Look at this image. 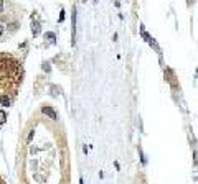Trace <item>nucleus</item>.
<instances>
[{"label": "nucleus", "mask_w": 198, "mask_h": 184, "mask_svg": "<svg viewBox=\"0 0 198 184\" xmlns=\"http://www.w3.org/2000/svg\"><path fill=\"white\" fill-rule=\"evenodd\" d=\"M0 105H2V107H9L10 105V97L9 95H2L0 97Z\"/></svg>", "instance_id": "1"}, {"label": "nucleus", "mask_w": 198, "mask_h": 184, "mask_svg": "<svg viewBox=\"0 0 198 184\" xmlns=\"http://www.w3.org/2000/svg\"><path fill=\"white\" fill-rule=\"evenodd\" d=\"M43 113H46V115H50L51 118H56V112L53 109H50V107H43Z\"/></svg>", "instance_id": "2"}, {"label": "nucleus", "mask_w": 198, "mask_h": 184, "mask_svg": "<svg viewBox=\"0 0 198 184\" xmlns=\"http://www.w3.org/2000/svg\"><path fill=\"white\" fill-rule=\"evenodd\" d=\"M5 120H7V113L3 112V110H0V125H2Z\"/></svg>", "instance_id": "3"}, {"label": "nucleus", "mask_w": 198, "mask_h": 184, "mask_svg": "<svg viewBox=\"0 0 198 184\" xmlns=\"http://www.w3.org/2000/svg\"><path fill=\"white\" fill-rule=\"evenodd\" d=\"M2 33H3V26L0 25V35H2Z\"/></svg>", "instance_id": "4"}, {"label": "nucleus", "mask_w": 198, "mask_h": 184, "mask_svg": "<svg viewBox=\"0 0 198 184\" xmlns=\"http://www.w3.org/2000/svg\"><path fill=\"white\" fill-rule=\"evenodd\" d=\"M0 12H2V0H0Z\"/></svg>", "instance_id": "5"}]
</instances>
